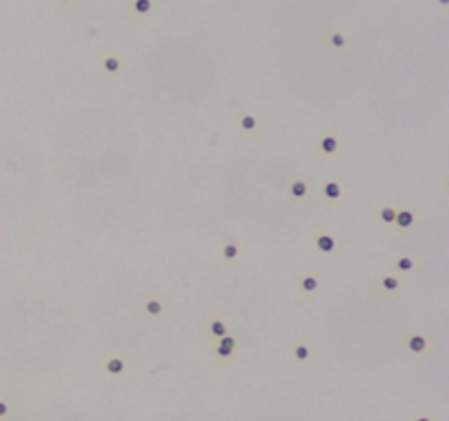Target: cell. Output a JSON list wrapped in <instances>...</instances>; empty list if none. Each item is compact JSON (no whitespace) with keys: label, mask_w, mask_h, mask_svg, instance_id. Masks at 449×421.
Here are the masks:
<instances>
[{"label":"cell","mask_w":449,"mask_h":421,"mask_svg":"<svg viewBox=\"0 0 449 421\" xmlns=\"http://www.w3.org/2000/svg\"><path fill=\"white\" fill-rule=\"evenodd\" d=\"M219 257L224 259V261H237V259L241 257V246H239V243H235V241L224 243L221 250H219Z\"/></svg>","instance_id":"obj_6"},{"label":"cell","mask_w":449,"mask_h":421,"mask_svg":"<svg viewBox=\"0 0 449 421\" xmlns=\"http://www.w3.org/2000/svg\"><path fill=\"white\" fill-rule=\"evenodd\" d=\"M239 127L243 132H254L259 127V119L254 114H246V116H241V119H239Z\"/></svg>","instance_id":"obj_17"},{"label":"cell","mask_w":449,"mask_h":421,"mask_svg":"<svg viewBox=\"0 0 449 421\" xmlns=\"http://www.w3.org/2000/svg\"><path fill=\"white\" fill-rule=\"evenodd\" d=\"M235 351H237V338L235 336L226 334V336L217 338V345H215V356H217L219 360L232 358V356H235Z\"/></svg>","instance_id":"obj_1"},{"label":"cell","mask_w":449,"mask_h":421,"mask_svg":"<svg viewBox=\"0 0 449 421\" xmlns=\"http://www.w3.org/2000/svg\"><path fill=\"white\" fill-rule=\"evenodd\" d=\"M287 196L292 198V200H304V198L309 196V185L307 180L302 178H294L287 182Z\"/></svg>","instance_id":"obj_3"},{"label":"cell","mask_w":449,"mask_h":421,"mask_svg":"<svg viewBox=\"0 0 449 421\" xmlns=\"http://www.w3.org/2000/svg\"><path fill=\"white\" fill-rule=\"evenodd\" d=\"M292 353H294V358L300 360V362H307V360L311 358V349H309L307 345H296L292 349Z\"/></svg>","instance_id":"obj_19"},{"label":"cell","mask_w":449,"mask_h":421,"mask_svg":"<svg viewBox=\"0 0 449 421\" xmlns=\"http://www.w3.org/2000/svg\"><path fill=\"white\" fill-rule=\"evenodd\" d=\"M395 217H397V209L395 207H384V209H379V213H377V219H379L386 228H392Z\"/></svg>","instance_id":"obj_12"},{"label":"cell","mask_w":449,"mask_h":421,"mask_svg":"<svg viewBox=\"0 0 449 421\" xmlns=\"http://www.w3.org/2000/svg\"><path fill=\"white\" fill-rule=\"evenodd\" d=\"M406 347H408V351L423 356V353L430 349V340H428L425 336H421V334H410V336L406 338Z\"/></svg>","instance_id":"obj_4"},{"label":"cell","mask_w":449,"mask_h":421,"mask_svg":"<svg viewBox=\"0 0 449 421\" xmlns=\"http://www.w3.org/2000/svg\"><path fill=\"white\" fill-rule=\"evenodd\" d=\"M153 7H156L153 0H130V9L136 15H149L153 11Z\"/></svg>","instance_id":"obj_7"},{"label":"cell","mask_w":449,"mask_h":421,"mask_svg":"<svg viewBox=\"0 0 449 421\" xmlns=\"http://www.w3.org/2000/svg\"><path fill=\"white\" fill-rule=\"evenodd\" d=\"M395 268L399 272H414L417 270V261H414V257H399L395 261Z\"/></svg>","instance_id":"obj_13"},{"label":"cell","mask_w":449,"mask_h":421,"mask_svg":"<svg viewBox=\"0 0 449 421\" xmlns=\"http://www.w3.org/2000/svg\"><path fill=\"white\" fill-rule=\"evenodd\" d=\"M313 246L318 248L320 252L329 254V252H333L335 248H337V241H335L333 235H329V232H320V235L313 239Z\"/></svg>","instance_id":"obj_5"},{"label":"cell","mask_w":449,"mask_h":421,"mask_svg":"<svg viewBox=\"0 0 449 421\" xmlns=\"http://www.w3.org/2000/svg\"><path fill=\"white\" fill-rule=\"evenodd\" d=\"M208 334H210V338H215V340H217V338L230 334V331H228V325H226L221 318H213L208 323Z\"/></svg>","instance_id":"obj_10"},{"label":"cell","mask_w":449,"mask_h":421,"mask_svg":"<svg viewBox=\"0 0 449 421\" xmlns=\"http://www.w3.org/2000/svg\"><path fill=\"white\" fill-rule=\"evenodd\" d=\"M417 421H432V419H428V417H421V419H417Z\"/></svg>","instance_id":"obj_22"},{"label":"cell","mask_w":449,"mask_h":421,"mask_svg":"<svg viewBox=\"0 0 449 421\" xmlns=\"http://www.w3.org/2000/svg\"><path fill=\"white\" fill-rule=\"evenodd\" d=\"M381 290L384 292H399L401 290V279H397L395 274H388L381 279Z\"/></svg>","instance_id":"obj_14"},{"label":"cell","mask_w":449,"mask_h":421,"mask_svg":"<svg viewBox=\"0 0 449 421\" xmlns=\"http://www.w3.org/2000/svg\"><path fill=\"white\" fill-rule=\"evenodd\" d=\"M439 2H441V4H447V2H449V0H439Z\"/></svg>","instance_id":"obj_23"},{"label":"cell","mask_w":449,"mask_h":421,"mask_svg":"<svg viewBox=\"0 0 449 421\" xmlns=\"http://www.w3.org/2000/svg\"><path fill=\"white\" fill-rule=\"evenodd\" d=\"M105 369H108L110 375H121V373H125V362L121 358H110L108 362H105Z\"/></svg>","instance_id":"obj_16"},{"label":"cell","mask_w":449,"mask_h":421,"mask_svg":"<svg viewBox=\"0 0 449 421\" xmlns=\"http://www.w3.org/2000/svg\"><path fill=\"white\" fill-rule=\"evenodd\" d=\"M145 312L149 314V316H158L164 312V305H162V301H160V298H147L145 301Z\"/></svg>","instance_id":"obj_15"},{"label":"cell","mask_w":449,"mask_h":421,"mask_svg":"<svg viewBox=\"0 0 449 421\" xmlns=\"http://www.w3.org/2000/svg\"><path fill=\"white\" fill-rule=\"evenodd\" d=\"M7 415H9V404L0 400V417H7Z\"/></svg>","instance_id":"obj_21"},{"label":"cell","mask_w":449,"mask_h":421,"mask_svg":"<svg viewBox=\"0 0 449 421\" xmlns=\"http://www.w3.org/2000/svg\"><path fill=\"white\" fill-rule=\"evenodd\" d=\"M329 40H331V46H333L335 51H340V48H344V46H346V35H344V33H340V31L331 33Z\"/></svg>","instance_id":"obj_20"},{"label":"cell","mask_w":449,"mask_h":421,"mask_svg":"<svg viewBox=\"0 0 449 421\" xmlns=\"http://www.w3.org/2000/svg\"><path fill=\"white\" fill-rule=\"evenodd\" d=\"M101 68H103L108 75H116L121 68H123V62H121V57H119V55H108V57L103 59Z\"/></svg>","instance_id":"obj_11"},{"label":"cell","mask_w":449,"mask_h":421,"mask_svg":"<svg viewBox=\"0 0 449 421\" xmlns=\"http://www.w3.org/2000/svg\"><path fill=\"white\" fill-rule=\"evenodd\" d=\"M59 2H73V0H59Z\"/></svg>","instance_id":"obj_24"},{"label":"cell","mask_w":449,"mask_h":421,"mask_svg":"<svg viewBox=\"0 0 449 421\" xmlns=\"http://www.w3.org/2000/svg\"><path fill=\"white\" fill-rule=\"evenodd\" d=\"M300 285H302V290L307 292V294H313L315 290H318V285H320V281L315 279L313 274H304L302 276V281H300Z\"/></svg>","instance_id":"obj_18"},{"label":"cell","mask_w":449,"mask_h":421,"mask_svg":"<svg viewBox=\"0 0 449 421\" xmlns=\"http://www.w3.org/2000/svg\"><path fill=\"white\" fill-rule=\"evenodd\" d=\"M337 149H340V141H337L335 136L326 134V136L320 138V152H322V154H326V156H333Z\"/></svg>","instance_id":"obj_9"},{"label":"cell","mask_w":449,"mask_h":421,"mask_svg":"<svg viewBox=\"0 0 449 421\" xmlns=\"http://www.w3.org/2000/svg\"><path fill=\"white\" fill-rule=\"evenodd\" d=\"M322 196L326 198V200H340V198L344 196V189H342L337 182L329 180V182H324V185H322Z\"/></svg>","instance_id":"obj_8"},{"label":"cell","mask_w":449,"mask_h":421,"mask_svg":"<svg viewBox=\"0 0 449 421\" xmlns=\"http://www.w3.org/2000/svg\"><path fill=\"white\" fill-rule=\"evenodd\" d=\"M417 226V210L414 209H397V217L392 228L397 230H410Z\"/></svg>","instance_id":"obj_2"}]
</instances>
